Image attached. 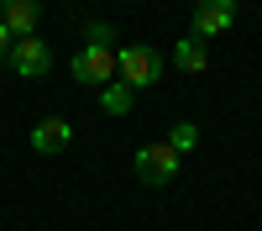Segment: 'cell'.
<instances>
[{
  "mask_svg": "<svg viewBox=\"0 0 262 231\" xmlns=\"http://www.w3.org/2000/svg\"><path fill=\"white\" fill-rule=\"evenodd\" d=\"M194 142H200V126H189V121H184V126H173V137H168V147H173V153H189Z\"/></svg>",
  "mask_w": 262,
  "mask_h": 231,
  "instance_id": "30bf717a",
  "label": "cell"
},
{
  "mask_svg": "<svg viewBox=\"0 0 262 231\" xmlns=\"http://www.w3.org/2000/svg\"><path fill=\"white\" fill-rule=\"evenodd\" d=\"M173 174H179V153H173L168 142H152V147H142V153H137V179H142V184L163 189Z\"/></svg>",
  "mask_w": 262,
  "mask_h": 231,
  "instance_id": "3957f363",
  "label": "cell"
},
{
  "mask_svg": "<svg viewBox=\"0 0 262 231\" xmlns=\"http://www.w3.org/2000/svg\"><path fill=\"white\" fill-rule=\"evenodd\" d=\"M69 142H74V126L63 116H48V121L32 126V147H37V153H63Z\"/></svg>",
  "mask_w": 262,
  "mask_h": 231,
  "instance_id": "52a82bcc",
  "label": "cell"
},
{
  "mask_svg": "<svg viewBox=\"0 0 262 231\" xmlns=\"http://www.w3.org/2000/svg\"><path fill=\"white\" fill-rule=\"evenodd\" d=\"M84 42H90V48H111V53H116V27H105V21H95V27L84 32Z\"/></svg>",
  "mask_w": 262,
  "mask_h": 231,
  "instance_id": "8fae6325",
  "label": "cell"
},
{
  "mask_svg": "<svg viewBox=\"0 0 262 231\" xmlns=\"http://www.w3.org/2000/svg\"><path fill=\"white\" fill-rule=\"evenodd\" d=\"M116 79L126 90H147L163 79V53L158 48H121L116 53Z\"/></svg>",
  "mask_w": 262,
  "mask_h": 231,
  "instance_id": "6da1fadb",
  "label": "cell"
},
{
  "mask_svg": "<svg viewBox=\"0 0 262 231\" xmlns=\"http://www.w3.org/2000/svg\"><path fill=\"white\" fill-rule=\"evenodd\" d=\"M231 21H236L231 0H200L194 6V37H221V32H231Z\"/></svg>",
  "mask_w": 262,
  "mask_h": 231,
  "instance_id": "5b68a950",
  "label": "cell"
},
{
  "mask_svg": "<svg viewBox=\"0 0 262 231\" xmlns=\"http://www.w3.org/2000/svg\"><path fill=\"white\" fill-rule=\"evenodd\" d=\"M173 69H184V74H205L210 63H205V42L200 37H184L179 48H173Z\"/></svg>",
  "mask_w": 262,
  "mask_h": 231,
  "instance_id": "ba28073f",
  "label": "cell"
},
{
  "mask_svg": "<svg viewBox=\"0 0 262 231\" xmlns=\"http://www.w3.org/2000/svg\"><path fill=\"white\" fill-rule=\"evenodd\" d=\"M37 21H42V6H37V0H6V6H0V27H6L16 42H21V37H37V32H32Z\"/></svg>",
  "mask_w": 262,
  "mask_h": 231,
  "instance_id": "8992f818",
  "label": "cell"
},
{
  "mask_svg": "<svg viewBox=\"0 0 262 231\" xmlns=\"http://www.w3.org/2000/svg\"><path fill=\"white\" fill-rule=\"evenodd\" d=\"M74 79L84 84V90H105V84H116V53L84 42V48L74 53Z\"/></svg>",
  "mask_w": 262,
  "mask_h": 231,
  "instance_id": "7a4b0ae2",
  "label": "cell"
},
{
  "mask_svg": "<svg viewBox=\"0 0 262 231\" xmlns=\"http://www.w3.org/2000/svg\"><path fill=\"white\" fill-rule=\"evenodd\" d=\"M6 63H11L21 79H37V74H48V69H53V53H48V42H42V37H21L16 48H11Z\"/></svg>",
  "mask_w": 262,
  "mask_h": 231,
  "instance_id": "277c9868",
  "label": "cell"
},
{
  "mask_svg": "<svg viewBox=\"0 0 262 231\" xmlns=\"http://www.w3.org/2000/svg\"><path fill=\"white\" fill-rule=\"evenodd\" d=\"M131 95H137V90H126V84L116 79V84H105V90H100V105H105L111 116H126V111H131Z\"/></svg>",
  "mask_w": 262,
  "mask_h": 231,
  "instance_id": "9c48e42d",
  "label": "cell"
},
{
  "mask_svg": "<svg viewBox=\"0 0 262 231\" xmlns=\"http://www.w3.org/2000/svg\"><path fill=\"white\" fill-rule=\"evenodd\" d=\"M11 48H16V37H11L6 27H0V58H11Z\"/></svg>",
  "mask_w": 262,
  "mask_h": 231,
  "instance_id": "7c38bea8",
  "label": "cell"
}]
</instances>
